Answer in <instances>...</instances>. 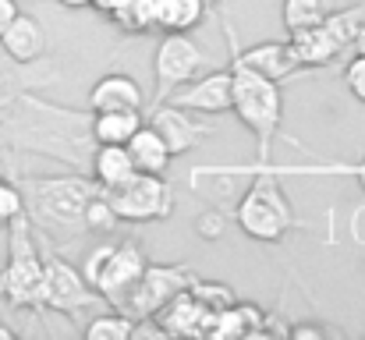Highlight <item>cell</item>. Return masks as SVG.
Segmentation results:
<instances>
[{"instance_id":"1","label":"cell","mask_w":365,"mask_h":340,"mask_svg":"<svg viewBox=\"0 0 365 340\" xmlns=\"http://www.w3.org/2000/svg\"><path fill=\"white\" fill-rule=\"evenodd\" d=\"M231 113L255 135L259 160L266 163L269 160V142H273V135L280 128V117H284L280 82H269V78L248 71L245 64L235 61V68H231Z\"/></svg>"},{"instance_id":"2","label":"cell","mask_w":365,"mask_h":340,"mask_svg":"<svg viewBox=\"0 0 365 340\" xmlns=\"http://www.w3.org/2000/svg\"><path fill=\"white\" fill-rule=\"evenodd\" d=\"M36 217L57 230H86V210L103 192L86 177H29L18 185Z\"/></svg>"},{"instance_id":"3","label":"cell","mask_w":365,"mask_h":340,"mask_svg":"<svg viewBox=\"0 0 365 340\" xmlns=\"http://www.w3.org/2000/svg\"><path fill=\"white\" fill-rule=\"evenodd\" d=\"M7 266L0 273V291L14 309H46L43 298V255L36 248L32 227L21 217L7 224Z\"/></svg>"},{"instance_id":"4","label":"cell","mask_w":365,"mask_h":340,"mask_svg":"<svg viewBox=\"0 0 365 340\" xmlns=\"http://www.w3.org/2000/svg\"><path fill=\"white\" fill-rule=\"evenodd\" d=\"M142 269H145V252L135 241H121V244H96L82 266V277L100 298L121 305L135 280L142 277Z\"/></svg>"},{"instance_id":"5","label":"cell","mask_w":365,"mask_h":340,"mask_svg":"<svg viewBox=\"0 0 365 340\" xmlns=\"http://www.w3.org/2000/svg\"><path fill=\"white\" fill-rule=\"evenodd\" d=\"M238 227L248 237L266 241V244L280 241L294 227V210H291V202H287L277 177L259 174L252 181V188L245 192L242 206H238Z\"/></svg>"},{"instance_id":"6","label":"cell","mask_w":365,"mask_h":340,"mask_svg":"<svg viewBox=\"0 0 365 340\" xmlns=\"http://www.w3.org/2000/svg\"><path fill=\"white\" fill-rule=\"evenodd\" d=\"M103 195H107L118 224H156L174 213V192L163 174L135 170L124 185L103 192Z\"/></svg>"},{"instance_id":"7","label":"cell","mask_w":365,"mask_h":340,"mask_svg":"<svg viewBox=\"0 0 365 340\" xmlns=\"http://www.w3.org/2000/svg\"><path fill=\"white\" fill-rule=\"evenodd\" d=\"M192 269H185V266H149L145 262V269H142V277L135 280V287L128 291V298H124L121 309L124 316H142V319H153L174 294H181V291H188L192 287Z\"/></svg>"},{"instance_id":"8","label":"cell","mask_w":365,"mask_h":340,"mask_svg":"<svg viewBox=\"0 0 365 340\" xmlns=\"http://www.w3.org/2000/svg\"><path fill=\"white\" fill-rule=\"evenodd\" d=\"M202 64H206V53L188 32H167L153 53V75L160 89L192 82L195 75H202Z\"/></svg>"},{"instance_id":"9","label":"cell","mask_w":365,"mask_h":340,"mask_svg":"<svg viewBox=\"0 0 365 340\" xmlns=\"http://www.w3.org/2000/svg\"><path fill=\"white\" fill-rule=\"evenodd\" d=\"M43 255V298L50 309L57 312H75V309H86L93 305L100 294L86 284L82 269H75L71 262L50 255V252H39Z\"/></svg>"},{"instance_id":"10","label":"cell","mask_w":365,"mask_h":340,"mask_svg":"<svg viewBox=\"0 0 365 340\" xmlns=\"http://www.w3.org/2000/svg\"><path fill=\"white\" fill-rule=\"evenodd\" d=\"M167 103L185 107L202 117H220L231 113V68L224 71H210V75H195L192 82H185V89H178Z\"/></svg>"},{"instance_id":"11","label":"cell","mask_w":365,"mask_h":340,"mask_svg":"<svg viewBox=\"0 0 365 340\" xmlns=\"http://www.w3.org/2000/svg\"><path fill=\"white\" fill-rule=\"evenodd\" d=\"M153 128L163 135V142L170 145L174 156H178V153H188V149H195V145H202V138L210 135V128L199 124V120L192 117V110L174 107V103H163L160 110L153 113Z\"/></svg>"},{"instance_id":"12","label":"cell","mask_w":365,"mask_h":340,"mask_svg":"<svg viewBox=\"0 0 365 340\" xmlns=\"http://www.w3.org/2000/svg\"><path fill=\"white\" fill-rule=\"evenodd\" d=\"M0 46H4V53H7L14 64H32V61L43 57V50H46V32H43V25H39L32 14L18 11L14 21L0 32Z\"/></svg>"},{"instance_id":"13","label":"cell","mask_w":365,"mask_h":340,"mask_svg":"<svg viewBox=\"0 0 365 340\" xmlns=\"http://www.w3.org/2000/svg\"><path fill=\"white\" fill-rule=\"evenodd\" d=\"M287 46H291L298 68H323V64H330V61L341 53V46H337L334 36L323 29V21L287 32Z\"/></svg>"},{"instance_id":"14","label":"cell","mask_w":365,"mask_h":340,"mask_svg":"<svg viewBox=\"0 0 365 340\" xmlns=\"http://www.w3.org/2000/svg\"><path fill=\"white\" fill-rule=\"evenodd\" d=\"M124 149H128L135 170H145V174H167V167H170V160H174V153H170V145L163 142V135H160L153 124H145V120H142L138 131L124 142Z\"/></svg>"},{"instance_id":"15","label":"cell","mask_w":365,"mask_h":340,"mask_svg":"<svg viewBox=\"0 0 365 340\" xmlns=\"http://www.w3.org/2000/svg\"><path fill=\"white\" fill-rule=\"evenodd\" d=\"M238 64H245L248 71H255V75H262V78H269V82H284V78L298 68L291 46H287V43H273V39L242 50V53H238Z\"/></svg>"},{"instance_id":"16","label":"cell","mask_w":365,"mask_h":340,"mask_svg":"<svg viewBox=\"0 0 365 340\" xmlns=\"http://www.w3.org/2000/svg\"><path fill=\"white\" fill-rule=\"evenodd\" d=\"M89 107L96 110H142V86L131 75H103L93 93Z\"/></svg>"},{"instance_id":"17","label":"cell","mask_w":365,"mask_h":340,"mask_svg":"<svg viewBox=\"0 0 365 340\" xmlns=\"http://www.w3.org/2000/svg\"><path fill=\"white\" fill-rule=\"evenodd\" d=\"M131 174H135V163H131L124 145H114V142H100L96 145V153H93V181L103 192L124 185Z\"/></svg>"},{"instance_id":"18","label":"cell","mask_w":365,"mask_h":340,"mask_svg":"<svg viewBox=\"0 0 365 340\" xmlns=\"http://www.w3.org/2000/svg\"><path fill=\"white\" fill-rule=\"evenodd\" d=\"M202 0H153V29L188 32L202 21Z\"/></svg>"},{"instance_id":"19","label":"cell","mask_w":365,"mask_h":340,"mask_svg":"<svg viewBox=\"0 0 365 340\" xmlns=\"http://www.w3.org/2000/svg\"><path fill=\"white\" fill-rule=\"evenodd\" d=\"M142 124V113L138 110H96L93 113V142H114L124 145Z\"/></svg>"},{"instance_id":"20","label":"cell","mask_w":365,"mask_h":340,"mask_svg":"<svg viewBox=\"0 0 365 340\" xmlns=\"http://www.w3.org/2000/svg\"><path fill=\"white\" fill-rule=\"evenodd\" d=\"M259 319H262V312H259L255 305H238V302H231L227 309H220V312H217V319H213L210 334H213V337L255 334V330H259Z\"/></svg>"},{"instance_id":"21","label":"cell","mask_w":365,"mask_h":340,"mask_svg":"<svg viewBox=\"0 0 365 340\" xmlns=\"http://www.w3.org/2000/svg\"><path fill=\"white\" fill-rule=\"evenodd\" d=\"M330 7H334V0H284L280 18H284V29L294 32L305 25H319L330 14Z\"/></svg>"},{"instance_id":"22","label":"cell","mask_w":365,"mask_h":340,"mask_svg":"<svg viewBox=\"0 0 365 340\" xmlns=\"http://www.w3.org/2000/svg\"><path fill=\"white\" fill-rule=\"evenodd\" d=\"M86 337L89 340H128V337H135V319L124 316V312H103V316H96L86 326Z\"/></svg>"},{"instance_id":"23","label":"cell","mask_w":365,"mask_h":340,"mask_svg":"<svg viewBox=\"0 0 365 340\" xmlns=\"http://www.w3.org/2000/svg\"><path fill=\"white\" fill-rule=\"evenodd\" d=\"M362 7H344V11H334L330 7V14L323 18V29L334 36V43L344 50V46H351V39H355V29H359V21H362Z\"/></svg>"},{"instance_id":"24","label":"cell","mask_w":365,"mask_h":340,"mask_svg":"<svg viewBox=\"0 0 365 340\" xmlns=\"http://www.w3.org/2000/svg\"><path fill=\"white\" fill-rule=\"evenodd\" d=\"M210 312H220V309H227L231 302H235V294L224 287V284H213V280H192V287H188Z\"/></svg>"},{"instance_id":"25","label":"cell","mask_w":365,"mask_h":340,"mask_svg":"<svg viewBox=\"0 0 365 340\" xmlns=\"http://www.w3.org/2000/svg\"><path fill=\"white\" fill-rule=\"evenodd\" d=\"M21 213H25V195H21V188H18L14 181L0 177V224H11V220L21 217Z\"/></svg>"},{"instance_id":"26","label":"cell","mask_w":365,"mask_h":340,"mask_svg":"<svg viewBox=\"0 0 365 340\" xmlns=\"http://www.w3.org/2000/svg\"><path fill=\"white\" fill-rule=\"evenodd\" d=\"M114 227H118V217H114L107 195L100 192V195L89 202V210H86V230H114Z\"/></svg>"},{"instance_id":"27","label":"cell","mask_w":365,"mask_h":340,"mask_svg":"<svg viewBox=\"0 0 365 340\" xmlns=\"http://www.w3.org/2000/svg\"><path fill=\"white\" fill-rule=\"evenodd\" d=\"M344 86L359 103H365V53H355V61L344 68Z\"/></svg>"},{"instance_id":"28","label":"cell","mask_w":365,"mask_h":340,"mask_svg":"<svg viewBox=\"0 0 365 340\" xmlns=\"http://www.w3.org/2000/svg\"><path fill=\"white\" fill-rule=\"evenodd\" d=\"M199 234H202V237H220V234H224V217H220V213L199 217Z\"/></svg>"},{"instance_id":"29","label":"cell","mask_w":365,"mask_h":340,"mask_svg":"<svg viewBox=\"0 0 365 340\" xmlns=\"http://www.w3.org/2000/svg\"><path fill=\"white\" fill-rule=\"evenodd\" d=\"M21 7H18V0H0V32L14 21V14H18Z\"/></svg>"},{"instance_id":"30","label":"cell","mask_w":365,"mask_h":340,"mask_svg":"<svg viewBox=\"0 0 365 340\" xmlns=\"http://www.w3.org/2000/svg\"><path fill=\"white\" fill-rule=\"evenodd\" d=\"M291 337H316V340H323L327 337V330L323 326H291Z\"/></svg>"},{"instance_id":"31","label":"cell","mask_w":365,"mask_h":340,"mask_svg":"<svg viewBox=\"0 0 365 340\" xmlns=\"http://www.w3.org/2000/svg\"><path fill=\"white\" fill-rule=\"evenodd\" d=\"M93 7L103 11V14H118L121 7H128V0H93Z\"/></svg>"},{"instance_id":"32","label":"cell","mask_w":365,"mask_h":340,"mask_svg":"<svg viewBox=\"0 0 365 340\" xmlns=\"http://www.w3.org/2000/svg\"><path fill=\"white\" fill-rule=\"evenodd\" d=\"M351 46H355V53H365V18L359 21V29H355V39H351Z\"/></svg>"},{"instance_id":"33","label":"cell","mask_w":365,"mask_h":340,"mask_svg":"<svg viewBox=\"0 0 365 340\" xmlns=\"http://www.w3.org/2000/svg\"><path fill=\"white\" fill-rule=\"evenodd\" d=\"M61 4H64V7H89L93 0H61Z\"/></svg>"},{"instance_id":"34","label":"cell","mask_w":365,"mask_h":340,"mask_svg":"<svg viewBox=\"0 0 365 340\" xmlns=\"http://www.w3.org/2000/svg\"><path fill=\"white\" fill-rule=\"evenodd\" d=\"M355 177H359V185H362V192H365V160L359 163V170H355Z\"/></svg>"},{"instance_id":"35","label":"cell","mask_w":365,"mask_h":340,"mask_svg":"<svg viewBox=\"0 0 365 340\" xmlns=\"http://www.w3.org/2000/svg\"><path fill=\"white\" fill-rule=\"evenodd\" d=\"M0 337H11V330H7V326H0Z\"/></svg>"},{"instance_id":"36","label":"cell","mask_w":365,"mask_h":340,"mask_svg":"<svg viewBox=\"0 0 365 340\" xmlns=\"http://www.w3.org/2000/svg\"><path fill=\"white\" fill-rule=\"evenodd\" d=\"M0 227H4V224H0Z\"/></svg>"}]
</instances>
